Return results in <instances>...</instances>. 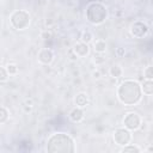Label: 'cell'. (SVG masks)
<instances>
[{"label": "cell", "mask_w": 153, "mask_h": 153, "mask_svg": "<svg viewBox=\"0 0 153 153\" xmlns=\"http://www.w3.org/2000/svg\"><path fill=\"white\" fill-rule=\"evenodd\" d=\"M116 94H117L118 100L122 104L127 106L136 105L141 102V98H142L141 85L137 80L126 79L118 85Z\"/></svg>", "instance_id": "6da1fadb"}, {"label": "cell", "mask_w": 153, "mask_h": 153, "mask_svg": "<svg viewBox=\"0 0 153 153\" xmlns=\"http://www.w3.org/2000/svg\"><path fill=\"white\" fill-rule=\"evenodd\" d=\"M45 151L49 153H73L75 152V143L71 135L54 133L47 140Z\"/></svg>", "instance_id": "7a4b0ae2"}, {"label": "cell", "mask_w": 153, "mask_h": 153, "mask_svg": "<svg viewBox=\"0 0 153 153\" xmlns=\"http://www.w3.org/2000/svg\"><path fill=\"white\" fill-rule=\"evenodd\" d=\"M108 18V8L102 2H91L86 7V19L93 25L103 24Z\"/></svg>", "instance_id": "3957f363"}, {"label": "cell", "mask_w": 153, "mask_h": 153, "mask_svg": "<svg viewBox=\"0 0 153 153\" xmlns=\"http://www.w3.org/2000/svg\"><path fill=\"white\" fill-rule=\"evenodd\" d=\"M31 22L30 13L25 10H16L10 16V24L16 30H25L29 27Z\"/></svg>", "instance_id": "277c9868"}, {"label": "cell", "mask_w": 153, "mask_h": 153, "mask_svg": "<svg viewBox=\"0 0 153 153\" xmlns=\"http://www.w3.org/2000/svg\"><path fill=\"white\" fill-rule=\"evenodd\" d=\"M141 124H142V118L137 112L130 111V112H127L123 117V127L130 131H135L140 129Z\"/></svg>", "instance_id": "5b68a950"}, {"label": "cell", "mask_w": 153, "mask_h": 153, "mask_svg": "<svg viewBox=\"0 0 153 153\" xmlns=\"http://www.w3.org/2000/svg\"><path fill=\"white\" fill-rule=\"evenodd\" d=\"M112 137H114V141H115L116 145L123 147V146L130 143V141H131V139H133V135H131V131H130V130H128L127 128L123 127V128L116 129V130L114 131Z\"/></svg>", "instance_id": "8992f818"}, {"label": "cell", "mask_w": 153, "mask_h": 153, "mask_svg": "<svg viewBox=\"0 0 153 153\" xmlns=\"http://www.w3.org/2000/svg\"><path fill=\"white\" fill-rule=\"evenodd\" d=\"M129 30H130V35L133 37H135V38H145L148 35V32H149L148 26L143 22H141V20L134 22L130 25V29Z\"/></svg>", "instance_id": "52a82bcc"}, {"label": "cell", "mask_w": 153, "mask_h": 153, "mask_svg": "<svg viewBox=\"0 0 153 153\" xmlns=\"http://www.w3.org/2000/svg\"><path fill=\"white\" fill-rule=\"evenodd\" d=\"M37 60L42 65H50L54 61V51L49 48H43L38 51Z\"/></svg>", "instance_id": "ba28073f"}, {"label": "cell", "mask_w": 153, "mask_h": 153, "mask_svg": "<svg viewBox=\"0 0 153 153\" xmlns=\"http://www.w3.org/2000/svg\"><path fill=\"white\" fill-rule=\"evenodd\" d=\"M73 53L78 56V57H86L90 54V47L88 44L84 43V42H79L73 47Z\"/></svg>", "instance_id": "9c48e42d"}, {"label": "cell", "mask_w": 153, "mask_h": 153, "mask_svg": "<svg viewBox=\"0 0 153 153\" xmlns=\"http://www.w3.org/2000/svg\"><path fill=\"white\" fill-rule=\"evenodd\" d=\"M68 116H69V120H71L72 122H74V123H80V122L84 120V117H85V112H84V109H82V108L74 106V108L69 111Z\"/></svg>", "instance_id": "30bf717a"}, {"label": "cell", "mask_w": 153, "mask_h": 153, "mask_svg": "<svg viewBox=\"0 0 153 153\" xmlns=\"http://www.w3.org/2000/svg\"><path fill=\"white\" fill-rule=\"evenodd\" d=\"M74 104H75V106H79V108L84 109L88 104V96H87V93H85V92L76 93L75 97H74Z\"/></svg>", "instance_id": "8fae6325"}, {"label": "cell", "mask_w": 153, "mask_h": 153, "mask_svg": "<svg viewBox=\"0 0 153 153\" xmlns=\"http://www.w3.org/2000/svg\"><path fill=\"white\" fill-rule=\"evenodd\" d=\"M109 74L111 78L114 79H117V78H121L123 75V68L121 65L118 63H114L110 68H109Z\"/></svg>", "instance_id": "7c38bea8"}, {"label": "cell", "mask_w": 153, "mask_h": 153, "mask_svg": "<svg viewBox=\"0 0 153 153\" xmlns=\"http://www.w3.org/2000/svg\"><path fill=\"white\" fill-rule=\"evenodd\" d=\"M141 85V91L143 94L146 96H152L153 94V80H148L146 79Z\"/></svg>", "instance_id": "4fadbf2b"}, {"label": "cell", "mask_w": 153, "mask_h": 153, "mask_svg": "<svg viewBox=\"0 0 153 153\" xmlns=\"http://www.w3.org/2000/svg\"><path fill=\"white\" fill-rule=\"evenodd\" d=\"M93 50L94 53H99V54H104L106 51V43L104 39H97L96 42H93Z\"/></svg>", "instance_id": "5bb4252c"}, {"label": "cell", "mask_w": 153, "mask_h": 153, "mask_svg": "<svg viewBox=\"0 0 153 153\" xmlns=\"http://www.w3.org/2000/svg\"><path fill=\"white\" fill-rule=\"evenodd\" d=\"M121 152L122 153H129V152H131V153H140L141 152V148L137 147V146H135V145L128 143V145H126V146H123L121 148Z\"/></svg>", "instance_id": "9a60e30c"}, {"label": "cell", "mask_w": 153, "mask_h": 153, "mask_svg": "<svg viewBox=\"0 0 153 153\" xmlns=\"http://www.w3.org/2000/svg\"><path fill=\"white\" fill-rule=\"evenodd\" d=\"M92 41H93V35H92V32H91V31L85 30V31H82V32H81L80 42H84V43L88 44V43H91Z\"/></svg>", "instance_id": "2e32d148"}, {"label": "cell", "mask_w": 153, "mask_h": 153, "mask_svg": "<svg viewBox=\"0 0 153 153\" xmlns=\"http://www.w3.org/2000/svg\"><path fill=\"white\" fill-rule=\"evenodd\" d=\"M8 110L5 108V106H0V124L5 123L7 120H8Z\"/></svg>", "instance_id": "e0dca14e"}, {"label": "cell", "mask_w": 153, "mask_h": 153, "mask_svg": "<svg viewBox=\"0 0 153 153\" xmlns=\"http://www.w3.org/2000/svg\"><path fill=\"white\" fill-rule=\"evenodd\" d=\"M6 69H7L8 75H16V74H18V71H19V68L16 63H8L6 66Z\"/></svg>", "instance_id": "ac0fdd59"}, {"label": "cell", "mask_w": 153, "mask_h": 153, "mask_svg": "<svg viewBox=\"0 0 153 153\" xmlns=\"http://www.w3.org/2000/svg\"><path fill=\"white\" fill-rule=\"evenodd\" d=\"M93 62L99 66L102 63L105 62V57H104V54H99V53H94V56H93Z\"/></svg>", "instance_id": "d6986e66"}, {"label": "cell", "mask_w": 153, "mask_h": 153, "mask_svg": "<svg viewBox=\"0 0 153 153\" xmlns=\"http://www.w3.org/2000/svg\"><path fill=\"white\" fill-rule=\"evenodd\" d=\"M143 76H145V79H148V80L153 79V68H152V66H147L143 69Z\"/></svg>", "instance_id": "ffe728a7"}, {"label": "cell", "mask_w": 153, "mask_h": 153, "mask_svg": "<svg viewBox=\"0 0 153 153\" xmlns=\"http://www.w3.org/2000/svg\"><path fill=\"white\" fill-rule=\"evenodd\" d=\"M8 73H7V69H6V67H1L0 66V82H4V81H6L7 79H8Z\"/></svg>", "instance_id": "44dd1931"}, {"label": "cell", "mask_w": 153, "mask_h": 153, "mask_svg": "<svg viewBox=\"0 0 153 153\" xmlns=\"http://www.w3.org/2000/svg\"><path fill=\"white\" fill-rule=\"evenodd\" d=\"M115 55H116L117 57H123V56L126 55V49H124L123 47H118V48H116V50H115Z\"/></svg>", "instance_id": "7402d4cb"}, {"label": "cell", "mask_w": 153, "mask_h": 153, "mask_svg": "<svg viewBox=\"0 0 153 153\" xmlns=\"http://www.w3.org/2000/svg\"><path fill=\"white\" fill-rule=\"evenodd\" d=\"M92 76H93L94 79H99V78L102 76V74H100V72H99L98 69H96V71L92 72Z\"/></svg>", "instance_id": "603a6c76"}, {"label": "cell", "mask_w": 153, "mask_h": 153, "mask_svg": "<svg viewBox=\"0 0 153 153\" xmlns=\"http://www.w3.org/2000/svg\"><path fill=\"white\" fill-rule=\"evenodd\" d=\"M42 37H43L44 39H47L48 37H51V32H50V31H44V32L42 33Z\"/></svg>", "instance_id": "cb8c5ba5"}, {"label": "cell", "mask_w": 153, "mask_h": 153, "mask_svg": "<svg viewBox=\"0 0 153 153\" xmlns=\"http://www.w3.org/2000/svg\"><path fill=\"white\" fill-rule=\"evenodd\" d=\"M25 105H30V106H32V105H33L32 99H26V100H25Z\"/></svg>", "instance_id": "d4e9b609"}, {"label": "cell", "mask_w": 153, "mask_h": 153, "mask_svg": "<svg viewBox=\"0 0 153 153\" xmlns=\"http://www.w3.org/2000/svg\"><path fill=\"white\" fill-rule=\"evenodd\" d=\"M31 109H32V106H30V105H24V110L27 112V111H31Z\"/></svg>", "instance_id": "484cf974"}, {"label": "cell", "mask_w": 153, "mask_h": 153, "mask_svg": "<svg viewBox=\"0 0 153 153\" xmlns=\"http://www.w3.org/2000/svg\"><path fill=\"white\" fill-rule=\"evenodd\" d=\"M152 151H153V147H152V146H149V147L147 148V152H152Z\"/></svg>", "instance_id": "4316f807"}, {"label": "cell", "mask_w": 153, "mask_h": 153, "mask_svg": "<svg viewBox=\"0 0 153 153\" xmlns=\"http://www.w3.org/2000/svg\"><path fill=\"white\" fill-rule=\"evenodd\" d=\"M1 4H2V0H0V5H1Z\"/></svg>", "instance_id": "83f0119b"}]
</instances>
